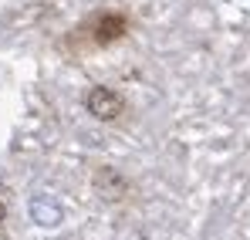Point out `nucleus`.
I'll return each instance as SVG.
<instances>
[{"label":"nucleus","instance_id":"obj_1","mask_svg":"<svg viewBox=\"0 0 250 240\" xmlns=\"http://www.w3.org/2000/svg\"><path fill=\"white\" fill-rule=\"evenodd\" d=\"M132 34V17L125 10H95L91 17H84L82 24H75L64 38L61 47L68 54H84V51H105L112 44H119Z\"/></svg>","mask_w":250,"mask_h":240},{"label":"nucleus","instance_id":"obj_2","mask_svg":"<svg viewBox=\"0 0 250 240\" xmlns=\"http://www.w3.org/2000/svg\"><path fill=\"white\" fill-rule=\"evenodd\" d=\"M82 105L88 109V115L98 119V122H115V119L125 115V98L115 88H108V85H91L84 91Z\"/></svg>","mask_w":250,"mask_h":240},{"label":"nucleus","instance_id":"obj_3","mask_svg":"<svg viewBox=\"0 0 250 240\" xmlns=\"http://www.w3.org/2000/svg\"><path fill=\"white\" fill-rule=\"evenodd\" d=\"M3 220H7V203L0 200V223H3Z\"/></svg>","mask_w":250,"mask_h":240}]
</instances>
